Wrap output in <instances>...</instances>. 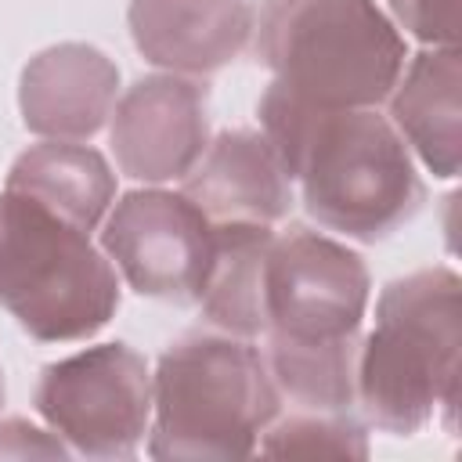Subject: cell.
Masks as SVG:
<instances>
[{"label":"cell","instance_id":"7a4b0ae2","mask_svg":"<svg viewBox=\"0 0 462 462\" xmlns=\"http://www.w3.org/2000/svg\"><path fill=\"white\" fill-rule=\"evenodd\" d=\"M462 282L451 267L393 278L375 300V328L357 343L354 404L397 437L419 433L437 411L455 422Z\"/></svg>","mask_w":462,"mask_h":462},{"label":"cell","instance_id":"52a82bcc","mask_svg":"<svg viewBox=\"0 0 462 462\" xmlns=\"http://www.w3.org/2000/svg\"><path fill=\"white\" fill-rule=\"evenodd\" d=\"M368 267L332 235L310 227L274 231L263 256V336L339 339L361 328L368 310Z\"/></svg>","mask_w":462,"mask_h":462},{"label":"cell","instance_id":"8992f818","mask_svg":"<svg viewBox=\"0 0 462 462\" xmlns=\"http://www.w3.org/2000/svg\"><path fill=\"white\" fill-rule=\"evenodd\" d=\"M32 404L76 455L130 458L152 422V372L134 346L97 343L51 361Z\"/></svg>","mask_w":462,"mask_h":462},{"label":"cell","instance_id":"277c9868","mask_svg":"<svg viewBox=\"0 0 462 462\" xmlns=\"http://www.w3.org/2000/svg\"><path fill=\"white\" fill-rule=\"evenodd\" d=\"M256 54L271 83L314 108H375L408 61L375 0H267Z\"/></svg>","mask_w":462,"mask_h":462},{"label":"cell","instance_id":"ba28073f","mask_svg":"<svg viewBox=\"0 0 462 462\" xmlns=\"http://www.w3.org/2000/svg\"><path fill=\"white\" fill-rule=\"evenodd\" d=\"M101 253L152 300L195 303L213 260V224L184 191H126L101 220Z\"/></svg>","mask_w":462,"mask_h":462},{"label":"cell","instance_id":"2e32d148","mask_svg":"<svg viewBox=\"0 0 462 462\" xmlns=\"http://www.w3.org/2000/svg\"><path fill=\"white\" fill-rule=\"evenodd\" d=\"M361 336L339 339H285L267 336V372L282 401L303 411H350L354 408V368Z\"/></svg>","mask_w":462,"mask_h":462},{"label":"cell","instance_id":"9a60e30c","mask_svg":"<svg viewBox=\"0 0 462 462\" xmlns=\"http://www.w3.org/2000/svg\"><path fill=\"white\" fill-rule=\"evenodd\" d=\"M274 231L260 224H213V260L199 292L202 318L227 336H263V256Z\"/></svg>","mask_w":462,"mask_h":462},{"label":"cell","instance_id":"d6986e66","mask_svg":"<svg viewBox=\"0 0 462 462\" xmlns=\"http://www.w3.org/2000/svg\"><path fill=\"white\" fill-rule=\"evenodd\" d=\"M61 455H69V448L54 430L47 433L25 419L0 422V458H61Z\"/></svg>","mask_w":462,"mask_h":462},{"label":"cell","instance_id":"ffe728a7","mask_svg":"<svg viewBox=\"0 0 462 462\" xmlns=\"http://www.w3.org/2000/svg\"><path fill=\"white\" fill-rule=\"evenodd\" d=\"M0 404H4V372H0Z\"/></svg>","mask_w":462,"mask_h":462},{"label":"cell","instance_id":"4fadbf2b","mask_svg":"<svg viewBox=\"0 0 462 462\" xmlns=\"http://www.w3.org/2000/svg\"><path fill=\"white\" fill-rule=\"evenodd\" d=\"M390 123L419 162L451 180L462 162V58L458 47H426L404 61L390 90Z\"/></svg>","mask_w":462,"mask_h":462},{"label":"cell","instance_id":"9c48e42d","mask_svg":"<svg viewBox=\"0 0 462 462\" xmlns=\"http://www.w3.org/2000/svg\"><path fill=\"white\" fill-rule=\"evenodd\" d=\"M209 90L195 76H141L116 97L108 116V144L119 173L162 184L184 180L209 144Z\"/></svg>","mask_w":462,"mask_h":462},{"label":"cell","instance_id":"7c38bea8","mask_svg":"<svg viewBox=\"0 0 462 462\" xmlns=\"http://www.w3.org/2000/svg\"><path fill=\"white\" fill-rule=\"evenodd\" d=\"M126 22L144 61L195 79L231 65L253 36L249 0H130Z\"/></svg>","mask_w":462,"mask_h":462},{"label":"cell","instance_id":"5bb4252c","mask_svg":"<svg viewBox=\"0 0 462 462\" xmlns=\"http://www.w3.org/2000/svg\"><path fill=\"white\" fill-rule=\"evenodd\" d=\"M4 188L40 202L87 235L116 202V173L108 159L83 141H40L25 148L11 162Z\"/></svg>","mask_w":462,"mask_h":462},{"label":"cell","instance_id":"e0dca14e","mask_svg":"<svg viewBox=\"0 0 462 462\" xmlns=\"http://www.w3.org/2000/svg\"><path fill=\"white\" fill-rule=\"evenodd\" d=\"M260 455H303V458H368V433L350 411H303L274 419L260 440Z\"/></svg>","mask_w":462,"mask_h":462},{"label":"cell","instance_id":"8fae6325","mask_svg":"<svg viewBox=\"0 0 462 462\" xmlns=\"http://www.w3.org/2000/svg\"><path fill=\"white\" fill-rule=\"evenodd\" d=\"M209 224L274 227L292 213V180L256 130H224L184 173L180 188Z\"/></svg>","mask_w":462,"mask_h":462},{"label":"cell","instance_id":"6da1fadb","mask_svg":"<svg viewBox=\"0 0 462 462\" xmlns=\"http://www.w3.org/2000/svg\"><path fill=\"white\" fill-rule=\"evenodd\" d=\"M260 126L307 213L336 235L379 242L426 199L408 144L375 108H314L271 83Z\"/></svg>","mask_w":462,"mask_h":462},{"label":"cell","instance_id":"ac0fdd59","mask_svg":"<svg viewBox=\"0 0 462 462\" xmlns=\"http://www.w3.org/2000/svg\"><path fill=\"white\" fill-rule=\"evenodd\" d=\"M393 25L426 47L458 43V0H386Z\"/></svg>","mask_w":462,"mask_h":462},{"label":"cell","instance_id":"5b68a950","mask_svg":"<svg viewBox=\"0 0 462 462\" xmlns=\"http://www.w3.org/2000/svg\"><path fill=\"white\" fill-rule=\"evenodd\" d=\"M0 307L40 343L90 339L119 307V274L87 231L4 188Z\"/></svg>","mask_w":462,"mask_h":462},{"label":"cell","instance_id":"30bf717a","mask_svg":"<svg viewBox=\"0 0 462 462\" xmlns=\"http://www.w3.org/2000/svg\"><path fill=\"white\" fill-rule=\"evenodd\" d=\"M119 97L116 61L90 43H54L29 58L18 79L25 130L43 141H90Z\"/></svg>","mask_w":462,"mask_h":462},{"label":"cell","instance_id":"3957f363","mask_svg":"<svg viewBox=\"0 0 462 462\" xmlns=\"http://www.w3.org/2000/svg\"><path fill=\"white\" fill-rule=\"evenodd\" d=\"M282 393L263 350L242 336L191 332L152 375V458H245L278 419Z\"/></svg>","mask_w":462,"mask_h":462}]
</instances>
